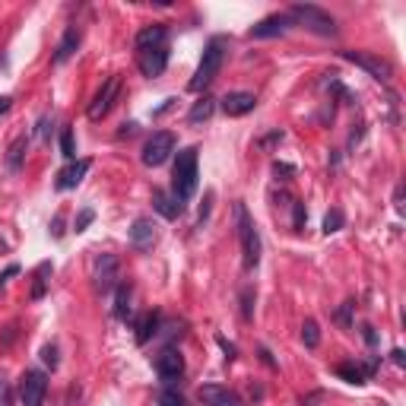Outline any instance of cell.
Segmentation results:
<instances>
[{
  "label": "cell",
  "instance_id": "cell-22",
  "mask_svg": "<svg viewBox=\"0 0 406 406\" xmlns=\"http://www.w3.org/2000/svg\"><path fill=\"white\" fill-rule=\"evenodd\" d=\"M26 146H29V137L20 133V137L10 143V156H7V168L10 172H20L22 168V156H26Z\"/></svg>",
  "mask_w": 406,
  "mask_h": 406
},
{
  "label": "cell",
  "instance_id": "cell-10",
  "mask_svg": "<svg viewBox=\"0 0 406 406\" xmlns=\"http://www.w3.org/2000/svg\"><path fill=\"white\" fill-rule=\"evenodd\" d=\"M137 67L143 76L156 80V76L166 73L168 67V45L166 48H150V51H137Z\"/></svg>",
  "mask_w": 406,
  "mask_h": 406
},
{
  "label": "cell",
  "instance_id": "cell-24",
  "mask_svg": "<svg viewBox=\"0 0 406 406\" xmlns=\"http://www.w3.org/2000/svg\"><path fill=\"white\" fill-rule=\"evenodd\" d=\"M48 273H51V263H38V270H35V286H32V298L38 302V298H45V289H48Z\"/></svg>",
  "mask_w": 406,
  "mask_h": 406
},
{
  "label": "cell",
  "instance_id": "cell-40",
  "mask_svg": "<svg viewBox=\"0 0 406 406\" xmlns=\"http://www.w3.org/2000/svg\"><path fill=\"white\" fill-rule=\"evenodd\" d=\"M393 207H397V213H403V187L393 191Z\"/></svg>",
  "mask_w": 406,
  "mask_h": 406
},
{
  "label": "cell",
  "instance_id": "cell-29",
  "mask_svg": "<svg viewBox=\"0 0 406 406\" xmlns=\"http://www.w3.org/2000/svg\"><path fill=\"white\" fill-rule=\"evenodd\" d=\"M159 406H187V403H184V397H181L175 387H166V391L159 393Z\"/></svg>",
  "mask_w": 406,
  "mask_h": 406
},
{
  "label": "cell",
  "instance_id": "cell-8",
  "mask_svg": "<svg viewBox=\"0 0 406 406\" xmlns=\"http://www.w3.org/2000/svg\"><path fill=\"white\" fill-rule=\"evenodd\" d=\"M45 393H48V378L42 372H26L20 378V400L22 406H42Z\"/></svg>",
  "mask_w": 406,
  "mask_h": 406
},
{
  "label": "cell",
  "instance_id": "cell-42",
  "mask_svg": "<svg viewBox=\"0 0 406 406\" xmlns=\"http://www.w3.org/2000/svg\"><path fill=\"white\" fill-rule=\"evenodd\" d=\"M10 105H13V99H10V96H0V115H7Z\"/></svg>",
  "mask_w": 406,
  "mask_h": 406
},
{
  "label": "cell",
  "instance_id": "cell-41",
  "mask_svg": "<svg viewBox=\"0 0 406 406\" xmlns=\"http://www.w3.org/2000/svg\"><path fill=\"white\" fill-rule=\"evenodd\" d=\"M352 308H356L352 302H346V305H343V311H340V321H343V324H349V311H352Z\"/></svg>",
  "mask_w": 406,
  "mask_h": 406
},
{
  "label": "cell",
  "instance_id": "cell-33",
  "mask_svg": "<svg viewBox=\"0 0 406 406\" xmlns=\"http://www.w3.org/2000/svg\"><path fill=\"white\" fill-rule=\"evenodd\" d=\"M305 219H308V213H305V203H296V216H292V229H296V232H302Z\"/></svg>",
  "mask_w": 406,
  "mask_h": 406
},
{
  "label": "cell",
  "instance_id": "cell-38",
  "mask_svg": "<svg viewBox=\"0 0 406 406\" xmlns=\"http://www.w3.org/2000/svg\"><path fill=\"white\" fill-rule=\"evenodd\" d=\"M16 273H20V267H16V263H10V267L0 273V286H7V280H10V276H16Z\"/></svg>",
  "mask_w": 406,
  "mask_h": 406
},
{
  "label": "cell",
  "instance_id": "cell-32",
  "mask_svg": "<svg viewBox=\"0 0 406 406\" xmlns=\"http://www.w3.org/2000/svg\"><path fill=\"white\" fill-rule=\"evenodd\" d=\"M251 296H254V292H251V289H245V292H241V314H245V321H251V314H254V305H251Z\"/></svg>",
  "mask_w": 406,
  "mask_h": 406
},
{
  "label": "cell",
  "instance_id": "cell-5",
  "mask_svg": "<svg viewBox=\"0 0 406 406\" xmlns=\"http://www.w3.org/2000/svg\"><path fill=\"white\" fill-rule=\"evenodd\" d=\"M117 96H121V76H108V80L102 83V89L96 92V99L89 102V108H86L89 121H102V117L115 108Z\"/></svg>",
  "mask_w": 406,
  "mask_h": 406
},
{
  "label": "cell",
  "instance_id": "cell-18",
  "mask_svg": "<svg viewBox=\"0 0 406 406\" xmlns=\"http://www.w3.org/2000/svg\"><path fill=\"white\" fill-rule=\"evenodd\" d=\"M152 207H156L159 216H166V219H178L181 216V200L175 197V194L152 191Z\"/></svg>",
  "mask_w": 406,
  "mask_h": 406
},
{
  "label": "cell",
  "instance_id": "cell-12",
  "mask_svg": "<svg viewBox=\"0 0 406 406\" xmlns=\"http://www.w3.org/2000/svg\"><path fill=\"white\" fill-rule=\"evenodd\" d=\"M197 397L203 406H241L238 393L229 391V387H219V384H203L197 391Z\"/></svg>",
  "mask_w": 406,
  "mask_h": 406
},
{
  "label": "cell",
  "instance_id": "cell-21",
  "mask_svg": "<svg viewBox=\"0 0 406 406\" xmlns=\"http://www.w3.org/2000/svg\"><path fill=\"white\" fill-rule=\"evenodd\" d=\"M213 111H216V102L203 96L200 102H194L191 111H187V124H203V121H210V117H213Z\"/></svg>",
  "mask_w": 406,
  "mask_h": 406
},
{
  "label": "cell",
  "instance_id": "cell-43",
  "mask_svg": "<svg viewBox=\"0 0 406 406\" xmlns=\"http://www.w3.org/2000/svg\"><path fill=\"white\" fill-rule=\"evenodd\" d=\"M391 358H393V365H403V362H406L403 349H393V352H391Z\"/></svg>",
  "mask_w": 406,
  "mask_h": 406
},
{
  "label": "cell",
  "instance_id": "cell-25",
  "mask_svg": "<svg viewBox=\"0 0 406 406\" xmlns=\"http://www.w3.org/2000/svg\"><path fill=\"white\" fill-rule=\"evenodd\" d=\"M337 372H340V378H346V381H349V384H365V378H368L362 365H349V362H346V365H340Z\"/></svg>",
  "mask_w": 406,
  "mask_h": 406
},
{
  "label": "cell",
  "instance_id": "cell-30",
  "mask_svg": "<svg viewBox=\"0 0 406 406\" xmlns=\"http://www.w3.org/2000/svg\"><path fill=\"white\" fill-rule=\"evenodd\" d=\"M42 362L48 365L51 372H55V368H57V362H61V358H57V346H55V343H48V346H45V349H42Z\"/></svg>",
  "mask_w": 406,
  "mask_h": 406
},
{
  "label": "cell",
  "instance_id": "cell-34",
  "mask_svg": "<svg viewBox=\"0 0 406 406\" xmlns=\"http://www.w3.org/2000/svg\"><path fill=\"white\" fill-rule=\"evenodd\" d=\"M48 137H51V117H42V121H38V140L48 143Z\"/></svg>",
  "mask_w": 406,
  "mask_h": 406
},
{
  "label": "cell",
  "instance_id": "cell-4",
  "mask_svg": "<svg viewBox=\"0 0 406 406\" xmlns=\"http://www.w3.org/2000/svg\"><path fill=\"white\" fill-rule=\"evenodd\" d=\"M286 16H289L292 22H298V26L311 29L314 35H327V38H333V35L340 32V29H337V20H333V16L327 13V10L314 7V3H296V7H292Z\"/></svg>",
  "mask_w": 406,
  "mask_h": 406
},
{
  "label": "cell",
  "instance_id": "cell-27",
  "mask_svg": "<svg viewBox=\"0 0 406 406\" xmlns=\"http://www.w3.org/2000/svg\"><path fill=\"white\" fill-rule=\"evenodd\" d=\"M343 229V210H331V213L324 216V232H340Z\"/></svg>",
  "mask_w": 406,
  "mask_h": 406
},
{
  "label": "cell",
  "instance_id": "cell-20",
  "mask_svg": "<svg viewBox=\"0 0 406 406\" xmlns=\"http://www.w3.org/2000/svg\"><path fill=\"white\" fill-rule=\"evenodd\" d=\"M131 298H133V292H131V286L127 282H117L115 286V317L117 321H127L131 317Z\"/></svg>",
  "mask_w": 406,
  "mask_h": 406
},
{
  "label": "cell",
  "instance_id": "cell-16",
  "mask_svg": "<svg viewBox=\"0 0 406 406\" xmlns=\"http://www.w3.org/2000/svg\"><path fill=\"white\" fill-rule=\"evenodd\" d=\"M131 245L137 251H150L152 245H156V226H152V219H146V216L133 219V226H131Z\"/></svg>",
  "mask_w": 406,
  "mask_h": 406
},
{
  "label": "cell",
  "instance_id": "cell-14",
  "mask_svg": "<svg viewBox=\"0 0 406 406\" xmlns=\"http://www.w3.org/2000/svg\"><path fill=\"white\" fill-rule=\"evenodd\" d=\"M254 108H257L254 92H229V96H222V111L229 117H245Z\"/></svg>",
  "mask_w": 406,
  "mask_h": 406
},
{
  "label": "cell",
  "instance_id": "cell-3",
  "mask_svg": "<svg viewBox=\"0 0 406 406\" xmlns=\"http://www.w3.org/2000/svg\"><path fill=\"white\" fill-rule=\"evenodd\" d=\"M235 219H238V241H241L245 270H254L261 263V235H257V226L245 203H235Z\"/></svg>",
  "mask_w": 406,
  "mask_h": 406
},
{
  "label": "cell",
  "instance_id": "cell-7",
  "mask_svg": "<svg viewBox=\"0 0 406 406\" xmlns=\"http://www.w3.org/2000/svg\"><path fill=\"white\" fill-rule=\"evenodd\" d=\"M340 57L356 64V67H362V70H368L375 80H391L393 76L391 61H384V57H378V55H368V51H340Z\"/></svg>",
  "mask_w": 406,
  "mask_h": 406
},
{
  "label": "cell",
  "instance_id": "cell-9",
  "mask_svg": "<svg viewBox=\"0 0 406 406\" xmlns=\"http://www.w3.org/2000/svg\"><path fill=\"white\" fill-rule=\"evenodd\" d=\"M156 372H159V378L162 381H178L181 375H184V356H181L175 346H168V349H162L156 356Z\"/></svg>",
  "mask_w": 406,
  "mask_h": 406
},
{
  "label": "cell",
  "instance_id": "cell-23",
  "mask_svg": "<svg viewBox=\"0 0 406 406\" xmlns=\"http://www.w3.org/2000/svg\"><path fill=\"white\" fill-rule=\"evenodd\" d=\"M156 333H159V314H152V311H150V314H143V321L137 324V343L146 346Z\"/></svg>",
  "mask_w": 406,
  "mask_h": 406
},
{
  "label": "cell",
  "instance_id": "cell-35",
  "mask_svg": "<svg viewBox=\"0 0 406 406\" xmlns=\"http://www.w3.org/2000/svg\"><path fill=\"white\" fill-rule=\"evenodd\" d=\"M273 175H286V178H289V175H296V168L286 166V162H273ZM286 178H282V181H286Z\"/></svg>",
  "mask_w": 406,
  "mask_h": 406
},
{
  "label": "cell",
  "instance_id": "cell-17",
  "mask_svg": "<svg viewBox=\"0 0 406 406\" xmlns=\"http://www.w3.org/2000/svg\"><path fill=\"white\" fill-rule=\"evenodd\" d=\"M168 42V29L166 26H146L137 32V38H133V45H137V51H150V48H166Z\"/></svg>",
  "mask_w": 406,
  "mask_h": 406
},
{
  "label": "cell",
  "instance_id": "cell-19",
  "mask_svg": "<svg viewBox=\"0 0 406 406\" xmlns=\"http://www.w3.org/2000/svg\"><path fill=\"white\" fill-rule=\"evenodd\" d=\"M80 38H83V35H80V29H76V26H70L67 32H64V38H61V42H57L55 64H67L70 57L76 55V48H80Z\"/></svg>",
  "mask_w": 406,
  "mask_h": 406
},
{
  "label": "cell",
  "instance_id": "cell-28",
  "mask_svg": "<svg viewBox=\"0 0 406 406\" xmlns=\"http://www.w3.org/2000/svg\"><path fill=\"white\" fill-rule=\"evenodd\" d=\"M61 156L73 162L76 159V143H73V131H61Z\"/></svg>",
  "mask_w": 406,
  "mask_h": 406
},
{
  "label": "cell",
  "instance_id": "cell-2",
  "mask_svg": "<svg viewBox=\"0 0 406 406\" xmlns=\"http://www.w3.org/2000/svg\"><path fill=\"white\" fill-rule=\"evenodd\" d=\"M222 61H226V38H222V35H216V38H210L207 48H203V57H200V64H197V70H194L187 89H191V92H203V89H207L216 76H219Z\"/></svg>",
  "mask_w": 406,
  "mask_h": 406
},
{
  "label": "cell",
  "instance_id": "cell-13",
  "mask_svg": "<svg viewBox=\"0 0 406 406\" xmlns=\"http://www.w3.org/2000/svg\"><path fill=\"white\" fill-rule=\"evenodd\" d=\"M89 168H92V162H89V159H80V162H70L67 168H61V172H57L55 187H57V191H73V187L86 178V172H89Z\"/></svg>",
  "mask_w": 406,
  "mask_h": 406
},
{
  "label": "cell",
  "instance_id": "cell-1",
  "mask_svg": "<svg viewBox=\"0 0 406 406\" xmlns=\"http://www.w3.org/2000/svg\"><path fill=\"white\" fill-rule=\"evenodd\" d=\"M200 184V168H197V146H184L175 156V172H172V194L184 203L194 197Z\"/></svg>",
  "mask_w": 406,
  "mask_h": 406
},
{
  "label": "cell",
  "instance_id": "cell-11",
  "mask_svg": "<svg viewBox=\"0 0 406 406\" xmlns=\"http://www.w3.org/2000/svg\"><path fill=\"white\" fill-rule=\"evenodd\" d=\"M92 280H96V289L102 292V296L115 289V286H117V257L115 254H102V257H99Z\"/></svg>",
  "mask_w": 406,
  "mask_h": 406
},
{
  "label": "cell",
  "instance_id": "cell-15",
  "mask_svg": "<svg viewBox=\"0 0 406 406\" xmlns=\"http://www.w3.org/2000/svg\"><path fill=\"white\" fill-rule=\"evenodd\" d=\"M292 26V20L286 13H273V16H263L257 26H251V38H276L282 35L286 29Z\"/></svg>",
  "mask_w": 406,
  "mask_h": 406
},
{
  "label": "cell",
  "instance_id": "cell-37",
  "mask_svg": "<svg viewBox=\"0 0 406 406\" xmlns=\"http://www.w3.org/2000/svg\"><path fill=\"white\" fill-rule=\"evenodd\" d=\"M10 403V384L7 378H0V406H7Z\"/></svg>",
  "mask_w": 406,
  "mask_h": 406
},
{
  "label": "cell",
  "instance_id": "cell-26",
  "mask_svg": "<svg viewBox=\"0 0 406 406\" xmlns=\"http://www.w3.org/2000/svg\"><path fill=\"white\" fill-rule=\"evenodd\" d=\"M302 343L308 346V349H314V346L321 343V331H317V324H314V321H305V324H302Z\"/></svg>",
  "mask_w": 406,
  "mask_h": 406
},
{
  "label": "cell",
  "instance_id": "cell-6",
  "mask_svg": "<svg viewBox=\"0 0 406 406\" xmlns=\"http://www.w3.org/2000/svg\"><path fill=\"white\" fill-rule=\"evenodd\" d=\"M172 152H175V133L156 131L143 143V166H150V168L162 166V162H168V156H172Z\"/></svg>",
  "mask_w": 406,
  "mask_h": 406
},
{
  "label": "cell",
  "instance_id": "cell-31",
  "mask_svg": "<svg viewBox=\"0 0 406 406\" xmlns=\"http://www.w3.org/2000/svg\"><path fill=\"white\" fill-rule=\"evenodd\" d=\"M92 219H96V213H92V210H80V216H76L73 229H76V232H86V226H89Z\"/></svg>",
  "mask_w": 406,
  "mask_h": 406
},
{
  "label": "cell",
  "instance_id": "cell-36",
  "mask_svg": "<svg viewBox=\"0 0 406 406\" xmlns=\"http://www.w3.org/2000/svg\"><path fill=\"white\" fill-rule=\"evenodd\" d=\"M362 333H365V343H368V346H378V333H375V327H368V324H365Z\"/></svg>",
  "mask_w": 406,
  "mask_h": 406
},
{
  "label": "cell",
  "instance_id": "cell-39",
  "mask_svg": "<svg viewBox=\"0 0 406 406\" xmlns=\"http://www.w3.org/2000/svg\"><path fill=\"white\" fill-rule=\"evenodd\" d=\"M219 346H222V349H226V358H229V362H232V358H235V346L229 343L226 337H219Z\"/></svg>",
  "mask_w": 406,
  "mask_h": 406
}]
</instances>
